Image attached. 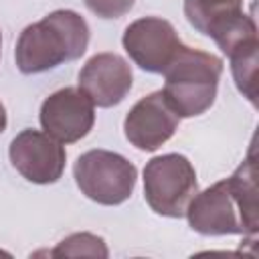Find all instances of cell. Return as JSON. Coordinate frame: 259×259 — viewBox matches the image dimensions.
<instances>
[{
  "label": "cell",
  "mask_w": 259,
  "mask_h": 259,
  "mask_svg": "<svg viewBox=\"0 0 259 259\" xmlns=\"http://www.w3.org/2000/svg\"><path fill=\"white\" fill-rule=\"evenodd\" d=\"M192 231L200 235H257L259 202L253 154L225 180L196 192L186 206Z\"/></svg>",
  "instance_id": "cell-1"
},
{
  "label": "cell",
  "mask_w": 259,
  "mask_h": 259,
  "mask_svg": "<svg viewBox=\"0 0 259 259\" xmlns=\"http://www.w3.org/2000/svg\"><path fill=\"white\" fill-rule=\"evenodd\" d=\"M89 45V24L75 10H55L28 24L14 49L20 73L36 75L79 59Z\"/></svg>",
  "instance_id": "cell-2"
},
{
  "label": "cell",
  "mask_w": 259,
  "mask_h": 259,
  "mask_svg": "<svg viewBox=\"0 0 259 259\" xmlns=\"http://www.w3.org/2000/svg\"><path fill=\"white\" fill-rule=\"evenodd\" d=\"M223 61L186 45L180 47L172 63L164 69V99L178 117H194L210 109L217 99Z\"/></svg>",
  "instance_id": "cell-3"
},
{
  "label": "cell",
  "mask_w": 259,
  "mask_h": 259,
  "mask_svg": "<svg viewBox=\"0 0 259 259\" xmlns=\"http://www.w3.org/2000/svg\"><path fill=\"white\" fill-rule=\"evenodd\" d=\"M196 192V172L186 156L164 154L146 164L144 198L156 214L170 219L184 217L186 206Z\"/></svg>",
  "instance_id": "cell-4"
},
{
  "label": "cell",
  "mask_w": 259,
  "mask_h": 259,
  "mask_svg": "<svg viewBox=\"0 0 259 259\" xmlns=\"http://www.w3.org/2000/svg\"><path fill=\"white\" fill-rule=\"evenodd\" d=\"M73 176L79 190L89 200L105 206H115L132 196L138 170L127 158L117 152L89 150L77 158Z\"/></svg>",
  "instance_id": "cell-5"
},
{
  "label": "cell",
  "mask_w": 259,
  "mask_h": 259,
  "mask_svg": "<svg viewBox=\"0 0 259 259\" xmlns=\"http://www.w3.org/2000/svg\"><path fill=\"white\" fill-rule=\"evenodd\" d=\"M121 42L130 59L148 73H164L182 47L174 26L158 16L134 20L125 28Z\"/></svg>",
  "instance_id": "cell-6"
},
{
  "label": "cell",
  "mask_w": 259,
  "mask_h": 259,
  "mask_svg": "<svg viewBox=\"0 0 259 259\" xmlns=\"http://www.w3.org/2000/svg\"><path fill=\"white\" fill-rule=\"evenodd\" d=\"M8 156L16 172L34 184H53L63 176L67 152L59 140L38 130H22L10 142Z\"/></svg>",
  "instance_id": "cell-7"
},
{
  "label": "cell",
  "mask_w": 259,
  "mask_h": 259,
  "mask_svg": "<svg viewBox=\"0 0 259 259\" xmlns=\"http://www.w3.org/2000/svg\"><path fill=\"white\" fill-rule=\"evenodd\" d=\"M42 130L61 144H73L85 138L95 123V105L77 87H65L51 93L40 105Z\"/></svg>",
  "instance_id": "cell-8"
},
{
  "label": "cell",
  "mask_w": 259,
  "mask_h": 259,
  "mask_svg": "<svg viewBox=\"0 0 259 259\" xmlns=\"http://www.w3.org/2000/svg\"><path fill=\"white\" fill-rule=\"evenodd\" d=\"M180 117L172 111L162 91L142 97L125 115L123 132L132 146L142 152H154L166 144L178 130Z\"/></svg>",
  "instance_id": "cell-9"
},
{
  "label": "cell",
  "mask_w": 259,
  "mask_h": 259,
  "mask_svg": "<svg viewBox=\"0 0 259 259\" xmlns=\"http://www.w3.org/2000/svg\"><path fill=\"white\" fill-rule=\"evenodd\" d=\"M134 83L130 63L115 53L93 55L79 71V89L97 107H113L125 99Z\"/></svg>",
  "instance_id": "cell-10"
},
{
  "label": "cell",
  "mask_w": 259,
  "mask_h": 259,
  "mask_svg": "<svg viewBox=\"0 0 259 259\" xmlns=\"http://www.w3.org/2000/svg\"><path fill=\"white\" fill-rule=\"evenodd\" d=\"M241 12L243 0H184L186 20L204 36H212Z\"/></svg>",
  "instance_id": "cell-11"
},
{
  "label": "cell",
  "mask_w": 259,
  "mask_h": 259,
  "mask_svg": "<svg viewBox=\"0 0 259 259\" xmlns=\"http://www.w3.org/2000/svg\"><path fill=\"white\" fill-rule=\"evenodd\" d=\"M257 51H259V40L247 42L239 49H235L229 59H231V73L235 79L237 89L247 97L253 105H257V89H255V79H257Z\"/></svg>",
  "instance_id": "cell-12"
},
{
  "label": "cell",
  "mask_w": 259,
  "mask_h": 259,
  "mask_svg": "<svg viewBox=\"0 0 259 259\" xmlns=\"http://www.w3.org/2000/svg\"><path fill=\"white\" fill-rule=\"evenodd\" d=\"M51 257H99L105 259L109 255L107 245L101 237L93 233H73L65 237L53 251H49Z\"/></svg>",
  "instance_id": "cell-13"
},
{
  "label": "cell",
  "mask_w": 259,
  "mask_h": 259,
  "mask_svg": "<svg viewBox=\"0 0 259 259\" xmlns=\"http://www.w3.org/2000/svg\"><path fill=\"white\" fill-rule=\"evenodd\" d=\"M136 0H85V6L99 18H119L132 10Z\"/></svg>",
  "instance_id": "cell-14"
},
{
  "label": "cell",
  "mask_w": 259,
  "mask_h": 259,
  "mask_svg": "<svg viewBox=\"0 0 259 259\" xmlns=\"http://www.w3.org/2000/svg\"><path fill=\"white\" fill-rule=\"evenodd\" d=\"M6 123H8V117H6V109H4V103L0 101V134L6 130Z\"/></svg>",
  "instance_id": "cell-15"
},
{
  "label": "cell",
  "mask_w": 259,
  "mask_h": 259,
  "mask_svg": "<svg viewBox=\"0 0 259 259\" xmlns=\"http://www.w3.org/2000/svg\"><path fill=\"white\" fill-rule=\"evenodd\" d=\"M0 47H2V38H0Z\"/></svg>",
  "instance_id": "cell-16"
}]
</instances>
